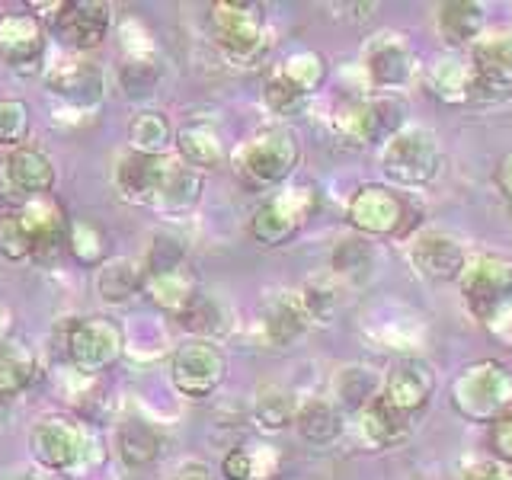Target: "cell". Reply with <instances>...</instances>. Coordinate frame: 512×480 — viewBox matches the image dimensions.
<instances>
[{"instance_id":"cell-34","label":"cell","mask_w":512,"mask_h":480,"mask_svg":"<svg viewBox=\"0 0 512 480\" xmlns=\"http://www.w3.org/2000/svg\"><path fill=\"white\" fill-rule=\"evenodd\" d=\"M39 378V362L29 349H20L13 343L0 346V394L20 397L29 391Z\"/></svg>"},{"instance_id":"cell-22","label":"cell","mask_w":512,"mask_h":480,"mask_svg":"<svg viewBox=\"0 0 512 480\" xmlns=\"http://www.w3.org/2000/svg\"><path fill=\"white\" fill-rule=\"evenodd\" d=\"M314 324L308 308H304L301 295L282 292L276 298L266 301L263 308V333L272 346H292L295 340H301L308 327Z\"/></svg>"},{"instance_id":"cell-40","label":"cell","mask_w":512,"mask_h":480,"mask_svg":"<svg viewBox=\"0 0 512 480\" xmlns=\"http://www.w3.org/2000/svg\"><path fill=\"white\" fill-rule=\"evenodd\" d=\"M333 272L346 282H362L372 272V247L362 237H349L333 250Z\"/></svg>"},{"instance_id":"cell-50","label":"cell","mask_w":512,"mask_h":480,"mask_svg":"<svg viewBox=\"0 0 512 480\" xmlns=\"http://www.w3.org/2000/svg\"><path fill=\"white\" fill-rule=\"evenodd\" d=\"M464 480H512V468L503 461H477L464 471Z\"/></svg>"},{"instance_id":"cell-25","label":"cell","mask_w":512,"mask_h":480,"mask_svg":"<svg viewBox=\"0 0 512 480\" xmlns=\"http://www.w3.org/2000/svg\"><path fill=\"white\" fill-rule=\"evenodd\" d=\"M144 295H148L160 311L180 317L189 304L199 298V285H196V276L189 272V266H176V269L148 276V282H144Z\"/></svg>"},{"instance_id":"cell-38","label":"cell","mask_w":512,"mask_h":480,"mask_svg":"<svg viewBox=\"0 0 512 480\" xmlns=\"http://www.w3.org/2000/svg\"><path fill=\"white\" fill-rule=\"evenodd\" d=\"M68 253L80 266L87 269H100L106 263V234L100 224L93 221H71L68 228Z\"/></svg>"},{"instance_id":"cell-32","label":"cell","mask_w":512,"mask_h":480,"mask_svg":"<svg viewBox=\"0 0 512 480\" xmlns=\"http://www.w3.org/2000/svg\"><path fill=\"white\" fill-rule=\"evenodd\" d=\"M474 80V68H468L458 55H445L429 68L426 84L432 96L448 106H468V90Z\"/></svg>"},{"instance_id":"cell-46","label":"cell","mask_w":512,"mask_h":480,"mask_svg":"<svg viewBox=\"0 0 512 480\" xmlns=\"http://www.w3.org/2000/svg\"><path fill=\"white\" fill-rule=\"evenodd\" d=\"M503 100H509V87L496 84V80H490V77H480L474 71L471 90H468V106H500Z\"/></svg>"},{"instance_id":"cell-8","label":"cell","mask_w":512,"mask_h":480,"mask_svg":"<svg viewBox=\"0 0 512 480\" xmlns=\"http://www.w3.org/2000/svg\"><path fill=\"white\" fill-rule=\"evenodd\" d=\"M461 298L477 320L512 304V260L500 253H474L461 272Z\"/></svg>"},{"instance_id":"cell-45","label":"cell","mask_w":512,"mask_h":480,"mask_svg":"<svg viewBox=\"0 0 512 480\" xmlns=\"http://www.w3.org/2000/svg\"><path fill=\"white\" fill-rule=\"evenodd\" d=\"M263 100L272 112H279V116H285V112H295L308 96H301L288 80L279 74V71H269L266 77V87H263Z\"/></svg>"},{"instance_id":"cell-12","label":"cell","mask_w":512,"mask_h":480,"mask_svg":"<svg viewBox=\"0 0 512 480\" xmlns=\"http://www.w3.org/2000/svg\"><path fill=\"white\" fill-rule=\"evenodd\" d=\"M48 48V32L36 13H7L0 16V64L16 74L42 71Z\"/></svg>"},{"instance_id":"cell-51","label":"cell","mask_w":512,"mask_h":480,"mask_svg":"<svg viewBox=\"0 0 512 480\" xmlns=\"http://www.w3.org/2000/svg\"><path fill=\"white\" fill-rule=\"evenodd\" d=\"M487 330L500 340L503 346H512V304H506V308H500V311H493L487 320Z\"/></svg>"},{"instance_id":"cell-27","label":"cell","mask_w":512,"mask_h":480,"mask_svg":"<svg viewBox=\"0 0 512 480\" xmlns=\"http://www.w3.org/2000/svg\"><path fill=\"white\" fill-rule=\"evenodd\" d=\"M176 151L192 170H215L224 164V141L208 122H189L176 132Z\"/></svg>"},{"instance_id":"cell-54","label":"cell","mask_w":512,"mask_h":480,"mask_svg":"<svg viewBox=\"0 0 512 480\" xmlns=\"http://www.w3.org/2000/svg\"><path fill=\"white\" fill-rule=\"evenodd\" d=\"M10 333H13V311H10V304L0 298V346L10 343Z\"/></svg>"},{"instance_id":"cell-5","label":"cell","mask_w":512,"mask_h":480,"mask_svg":"<svg viewBox=\"0 0 512 480\" xmlns=\"http://www.w3.org/2000/svg\"><path fill=\"white\" fill-rule=\"evenodd\" d=\"M400 128H407V106L400 96H368V100H346L333 112V132L340 141L368 148L388 144Z\"/></svg>"},{"instance_id":"cell-2","label":"cell","mask_w":512,"mask_h":480,"mask_svg":"<svg viewBox=\"0 0 512 480\" xmlns=\"http://www.w3.org/2000/svg\"><path fill=\"white\" fill-rule=\"evenodd\" d=\"M301 160V141L288 125H272L256 132L234 151V173L250 189H272L295 173Z\"/></svg>"},{"instance_id":"cell-3","label":"cell","mask_w":512,"mask_h":480,"mask_svg":"<svg viewBox=\"0 0 512 480\" xmlns=\"http://www.w3.org/2000/svg\"><path fill=\"white\" fill-rule=\"evenodd\" d=\"M452 407L468 423H496L512 410V375L509 368L484 359L468 365L452 384Z\"/></svg>"},{"instance_id":"cell-42","label":"cell","mask_w":512,"mask_h":480,"mask_svg":"<svg viewBox=\"0 0 512 480\" xmlns=\"http://www.w3.org/2000/svg\"><path fill=\"white\" fill-rule=\"evenodd\" d=\"M301 301H304V308H308L314 324H330L336 311H340V292H336V285H330L327 279H311L304 285Z\"/></svg>"},{"instance_id":"cell-56","label":"cell","mask_w":512,"mask_h":480,"mask_svg":"<svg viewBox=\"0 0 512 480\" xmlns=\"http://www.w3.org/2000/svg\"><path fill=\"white\" fill-rule=\"evenodd\" d=\"M10 480H45V477H39V474H16Z\"/></svg>"},{"instance_id":"cell-20","label":"cell","mask_w":512,"mask_h":480,"mask_svg":"<svg viewBox=\"0 0 512 480\" xmlns=\"http://www.w3.org/2000/svg\"><path fill=\"white\" fill-rule=\"evenodd\" d=\"M432 391H436V375H432V368L420 359H407L384 378L381 397L388 400L397 413H404L413 420V413H420L429 404Z\"/></svg>"},{"instance_id":"cell-17","label":"cell","mask_w":512,"mask_h":480,"mask_svg":"<svg viewBox=\"0 0 512 480\" xmlns=\"http://www.w3.org/2000/svg\"><path fill=\"white\" fill-rule=\"evenodd\" d=\"M365 71L375 87H384V90L404 87L416 71V55L404 36L381 32V36H375L365 48Z\"/></svg>"},{"instance_id":"cell-55","label":"cell","mask_w":512,"mask_h":480,"mask_svg":"<svg viewBox=\"0 0 512 480\" xmlns=\"http://www.w3.org/2000/svg\"><path fill=\"white\" fill-rule=\"evenodd\" d=\"M13 423V397L0 394V429H7Z\"/></svg>"},{"instance_id":"cell-14","label":"cell","mask_w":512,"mask_h":480,"mask_svg":"<svg viewBox=\"0 0 512 480\" xmlns=\"http://www.w3.org/2000/svg\"><path fill=\"white\" fill-rule=\"evenodd\" d=\"M45 87L55 93L61 103H68L77 112L96 109L106 96V77L93 61L64 58L45 71Z\"/></svg>"},{"instance_id":"cell-39","label":"cell","mask_w":512,"mask_h":480,"mask_svg":"<svg viewBox=\"0 0 512 480\" xmlns=\"http://www.w3.org/2000/svg\"><path fill=\"white\" fill-rule=\"evenodd\" d=\"M381 388H384V381H378L372 375V368H346V372L340 375V381H336L340 400L356 413L372 404V400L381 394Z\"/></svg>"},{"instance_id":"cell-41","label":"cell","mask_w":512,"mask_h":480,"mask_svg":"<svg viewBox=\"0 0 512 480\" xmlns=\"http://www.w3.org/2000/svg\"><path fill=\"white\" fill-rule=\"evenodd\" d=\"M29 138V106L23 100H0V148L16 151Z\"/></svg>"},{"instance_id":"cell-10","label":"cell","mask_w":512,"mask_h":480,"mask_svg":"<svg viewBox=\"0 0 512 480\" xmlns=\"http://www.w3.org/2000/svg\"><path fill=\"white\" fill-rule=\"evenodd\" d=\"M224 375H228V359L224 352L208 340H189L180 346L170 359V381L173 388L189 400L212 397Z\"/></svg>"},{"instance_id":"cell-19","label":"cell","mask_w":512,"mask_h":480,"mask_svg":"<svg viewBox=\"0 0 512 480\" xmlns=\"http://www.w3.org/2000/svg\"><path fill=\"white\" fill-rule=\"evenodd\" d=\"M55 180V160L42 148H36V144H23V148L10 151L4 160V183L10 192H20L23 202L36 196H52Z\"/></svg>"},{"instance_id":"cell-49","label":"cell","mask_w":512,"mask_h":480,"mask_svg":"<svg viewBox=\"0 0 512 480\" xmlns=\"http://www.w3.org/2000/svg\"><path fill=\"white\" fill-rule=\"evenodd\" d=\"M250 458H253V480H269L279 474V452L272 445H256L250 448Z\"/></svg>"},{"instance_id":"cell-44","label":"cell","mask_w":512,"mask_h":480,"mask_svg":"<svg viewBox=\"0 0 512 480\" xmlns=\"http://www.w3.org/2000/svg\"><path fill=\"white\" fill-rule=\"evenodd\" d=\"M176 266H186V247L180 237H170V234H157L151 240V250L144 256V272L154 276V272H167Z\"/></svg>"},{"instance_id":"cell-26","label":"cell","mask_w":512,"mask_h":480,"mask_svg":"<svg viewBox=\"0 0 512 480\" xmlns=\"http://www.w3.org/2000/svg\"><path fill=\"white\" fill-rule=\"evenodd\" d=\"M116 452L125 468H151L164 455V432L148 420H125L116 432Z\"/></svg>"},{"instance_id":"cell-7","label":"cell","mask_w":512,"mask_h":480,"mask_svg":"<svg viewBox=\"0 0 512 480\" xmlns=\"http://www.w3.org/2000/svg\"><path fill=\"white\" fill-rule=\"evenodd\" d=\"M125 333L109 317H80L64 330V356L84 375H103L122 359Z\"/></svg>"},{"instance_id":"cell-11","label":"cell","mask_w":512,"mask_h":480,"mask_svg":"<svg viewBox=\"0 0 512 480\" xmlns=\"http://www.w3.org/2000/svg\"><path fill=\"white\" fill-rule=\"evenodd\" d=\"M20 215L23 228L32 240V263L48 266L58 260V253L68 250L71 221L64 215V205L55 196H36L13 208Z\"/></svg>"},{"instance_id":"cell-53","label":"cell","mask_w":512,"mask_h":480,"mask_svg":"<svg viewBox=\"0 0 512 480\" xmlns=\"http://www.w3.org/2000/svg\"><path fill=\"white\" fill-rule=\"evenodd\" d=\"M170 480H215L212 474H208L205 464H183L180 471H176Z\"/></svg>"},{"instance_id":"cell-33","label":"cell","mask_w":512,"mask_h":480,"mask_svg":"<svg viewBox=\"0 0 512 480\" xmlns=\"http://www.w3.org/2000/svg\"><path fill=\"white\" fill-rule=\"evenodd\" d=\"M176 320H180V327L189 330L196 340H208V343L221 340V336L231 330L228 308H224L218 298H208V295H199Z\"/></svg>"},{"instance_id":"cell-47","label":"cell","mask_w":512,"mask_h":480,"mask_svg":"<svg viewBox=\"0 0 512 480\" xmlns=\"http://www.w3.org/2000/svg\"><path fill=\"white\" fill-rule=\"evenodd\" d=\"M490 448L503 464H512V410L490 426Z\"/></svg>"},{"instance_id":"cell-28","label":"cell","mask_w":512,"mask_h":480,"mask_svg":"<svg viewBox=\"0 0 512 480\" xmlns=\"http://www.w3.org/2000/svg\"><path fill=\"white\" fill-rule=\"evenodd\" d=\"M436 26L448 45H474L484 36V7L474 0H448L436 10Z\"/></svg>"},{"instance_id":"cell-13","label":"cell","mask_w":512,"mask_h":480,"mask_svg":"<svg viewBox=\"0 0 512 480\" xmlns=\"http://www.w3.org/2000/svg\"><path fill=\"white\" fill-rule=\"evenodd\" d=\"M52 29L71 52H93L106 42L112 29V7L100 0H64Z\"/></svg>"},{"instance_id":"cell-21","label":"cell","mask_w":512,"mask_h":480,"mask_svg":"<svg viewBox=\"0 0 512 480\" xmlns=\"http://www.w3.org/2000/svg\"><path fill=\"white\" fill-rule=\"evenodd\" d=\"M356 436L368 452H381L410 436V416L397 413L381 394L356 413Z\"/></svg>"},{"instance_id":"cell-43","label":"cell","mask_w":512,"mask_h":480,"mask_svg":"<svg viewBox=\"0 0 512 480\" xmlns=\"http://www.w3.org/2000/svg\"><path fill=\"white\" fill-rule=\"evenodd\" d=\"M0 256H7L10 263H32V240L16 212L0 215Z\"/></svg>"},{"instance_id":"cell-24","label":"cell","mask_w":512,"mask_h":480,"mask_svg":"<svg viewBox=\"0 0 512 480\" xmlns=\"http://www.w3.org/2000/svg\"><path fill=\"white\" fill-rule=\"evenodd\" d=\"M144 282H148V272L144 263L128 260V256H116V260H106L96 269V295L106 304H128L138 295H144Z\"/></svg>"},{"instance_id":"cell-18","label":"cell","mask_w":512,"mask_h":480,"mask_svg":"<svg viewBox=\"0 0 512 480\" xmlns=\"http://www.w3.org/2000/svg\"><path fill=\"white\" fill-rule=\"evenodd\" d=\"M173 157H148V154H135L128 151L116 160V170H112V183H116V192L125 202H135L151 208L160 183H164L167 167Z\"/></svg>"},{"instance_id":"cell-29","label":"cell","mask_w":512,"mask_h":480,"mask_svg":"<svg viewBox=\"0 0 512 480\" xmlns=\"http://www.w3.org/2000/svg\"><path fill=\"white\" fill-rule=\"evenodd\" d=\"M295 429L308 445H317V448L333 445L343 436V413L336 410V404H330V400L314 397V400H308V404L298 407Z\"/></svg>"},{"instance_id":"cell-16","label":"cell","mask_w":512,"mask_h":480,"mask_svg":"<svg viewBox=\"0 0 512 480\" xmlns=\"http://www.w3.org/2000/svg\"><path fill=\"white\" fill-rule=\"evenodd\" d=\"M410 263L432 282H458L464 266H468V253L455 237L442 231H423L410 244Z\"/></svg>"},{"instance_id":"cell-52","label":"cell","mask_w":512,"mask_h":480,"mask_svg":"<svg viewBox=\"0 0 512 480\" xmlns=\"http://www.w3.org/2000/svg\"><path fill=\"white\" fill-rule=\"evenodd\" d=\"M493 183H496V189H500L503 196L512 202V154H506V157L500 160V167H496V173H493Z\"/></svg>"},{"instance_id":"cell-36","label":"cell","mask_w":512,"mask_h":480,"mask_svg":"<svg viewBox=\"0 0 512 480\" xmlns=\"http://www.w3.org/2000/svg\"><path fill=\"white\" fill-rule=\"evenodd\" d=\"M164 68L154 55H125L119 64V87L125 90L128 100H148L154 96Z\"/></svg>"},{"instance_id":"cell-1","label":"cell","mask_w":512,"mask_h":480,"mask_svg":"<svg viewBox=\"0 0 512 480\" xmlns=\"http://www.w3.org/2000/svg\"><path fill=\"white\" fill-rule=\"evenodd\" d=\"M29 452L42 471L68 480L87 477L106 458L100 439L84 423L68 420V416H42L39 423H32Z\"/></svg>"},{"instance_id":"cell-6","label":"cell","mask_w":512,"mask_h":480,"mask_svg":"<svg viewBox=\"0 0 512 480\" xmlns=\"http://www.w3.org/2000/svg\"><path fill=\"white\" fill-rule=\"evenodd\" d=\"M381 170L391 183L423 189L439 176L442 170V151L432 132L420 125H407L384 144L381 151Z\"/></svg>"},{"instance_id":"cell-35","label":"cell","mask_w":512,"mask_h":480,"mask_svg":"<svg viewBox=\"0 0 512 480\" xmlns=\"http://www.w3.org/2000/svg\"><path fill=\"white\" fill-rule=\"evenodd\" d=\"M298 400L292 391L276 388V384H266V388L256 394V404H253V420L260 429L266 432H279L288 423H295L298 416Z\"/></svg>"},{"instance_id":"cell-31","label":"cell","mask_w":512,"mask_h":480,"mask_svg":"<svg viewBox=\"0 0 512 480\" xmlns=\"http://www.w3.org/2000/svg\"><path fill=\"white\" fill-rule=\"evenodd\" d=\"M471 64L480 77H490L496 84H512V32L500 29L490 36H480L471 45Z\"/></svg>"},{"instance_id":"cell-4","label":"cell","mask_w":512,"mask_h":480,"mask_svg":"<svg viewBox=\"0 0 512 480\" xmlns=\"http://www.w3.org/2000/svg\"><path fill=\"white\" fill-rule=\"evenodd\" d=\"M212 36L221 55L231 64L250 68L269 48V32H266V7L247 4V0H221L212 7Z\"/></svg>"},{"instance_id":"cell-48","label":"cell","mask_w":512,"mask_h":480,"mask_svg":"<svg viewBox=\"0 0 512 480\" xmlns=\"http://www.w3.org/2000/svg\"><path fill=\"white\" fill-rule=\"evenodd\" d=\"M221 474L224 480H253L250 448H231V452L221 458Z\"/></svg>"},{"instance_id":"cell-57","label":"cell","mask_w":512,"mask_h":480,"mask_svg":"<svg viewBox=\"0 0 512 480\" xmlns=\"http://www.w3.org/2000/svg\"><path fill=\"white\" fill-rule=\"evenodd\" d=\"M509 221H512V202H509Z\"/></svg>"},{"instance_id":"cell-23","label":"cell","mask_w":512,"mask_h":480,"mask_svg":"<svg viewBox=\"0 0 512 480\" xmlns=\"http://www.w3.org/2000/svg\"><path fill=\"white\" fill-rule=\"evenodd\" d=\"M199 196H202V173L173 157L151 208L160 215H186V212L196 208Z\"/></svg>"},{"instance_id":"cell-9","label":"cell","mask_w":512,"mask_h":480,"mask_svg":"<svg viewBox=\"0 0 512 480\" xmlns=\"http://www.w3.org/2000/svg\"><path fill=\"white\" fill-rule=\"evenodd\" d=\"M314 205L317 196L311 186H288L276 196H269L250 215V237L260 247H282L301 231V224L308 221Z\"/></svg>"},{"instance_id":"cell-37","label":"cell","mask_w":512,"mask_h":480,"mask_svg":"<svg viewBox=\"0 0 512 480\" xmlns=\"http://www.w3.org/2000/svg\"><path fill=\"white\" fill-rule=\"evenodd\" d=\"M276 71L301 96H311L314 90L324 87V80H327V58L320 52H295V55H288Z\"/></svg>"},{"instance_id":"cell-30","label":"cell","mask_w":512,"mask_h":480,"mask_svg":"<svg viewBox=\"0 0 512 480\" xmlns=\"http://www.w3.org/2000/svg\"><path fill=\"white\" fill-rule=\"evenodd\" d=\"M128 144H132L135 154L170 157V148H176V132L164 112L144 109L128 125Z\"/></svg>"},{"instance_id":"cell-15","label":"cell","mask_w":512,"mask_h":480,"mask_svg":"<svg viewBox=\"0 0 512 480\" xmlns=\"http://www.w3.org/2000/svg\"><path fill=\"white\" fill-rule=\"evenodd\" d=\"M346 218L365 237H388L400 231V224L407 218V205L384 186H362L352 192Z\"/></svg>"}]
</instances>
